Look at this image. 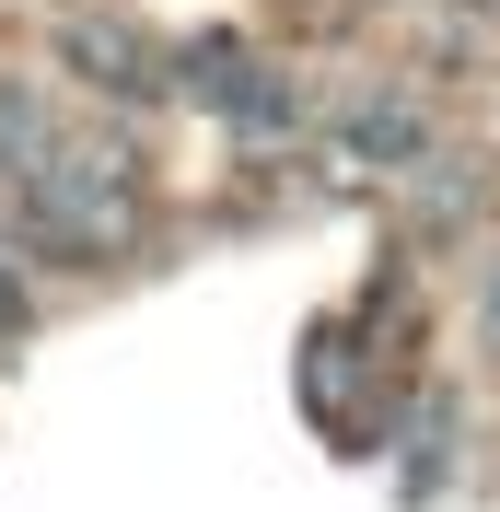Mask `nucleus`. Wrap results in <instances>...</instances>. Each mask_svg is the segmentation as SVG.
Segmentation results:
<instances>
[{"label": "nucleus", "mask_w": 500, "mask_h": 512, "mask_svg": "<svg viewBox=\"0 0 500 512\" xmlns=\"http://www.w3.org/2000/svg\"><path fill=\"white\" fill-rule=\"evenodd\" d=\"M0 338H24V268H12V245H0Z\"/></svg>", "instance_id": "nucleus-1"}]
</instances>
